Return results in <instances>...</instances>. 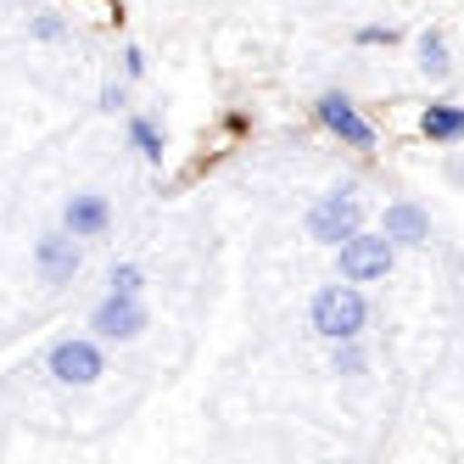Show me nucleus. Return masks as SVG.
Segmentation results:
<instances>
[{
  "mask_svg": "<svg viewBox=\"0 0 464 464\" xmlns=\"http://www.w3.org/2000/svg\"><path fill=\"white\" fill-rule=\"evenodd\" d=\"M308 324L324 342H353V336H363V324H370V296L358 291V280L319 285L314 303H308Z\"/></svg>",
  "mask_w": 464,
  "mask_h": 464,
  "instance_id": "1",
  "label": "nucleus"
},
{
  "mask_svg": "<svg viewBox=\"0 0 464 464\" xmlns=\"http://www.w3.org/2000/svg\"><path fill=\"white\" fill-rule=\"evenodd\" d=\"M358 229H363V202H358L353 185L324 190L319 202L308 208V236H314L319 246H342L347 236H358Z\"/></svg>",
  "mask_w": 464,
  "mask_h": 464,
  "instance_id": "2",
  "label": "nucleus"
},
{
  "mask_svg": "<svg viewBox=\"0 0 464 464\" xmlns=\"http://www.w3.org/2000/svg\"><path fill=\"white\" fill-rule=\"evenodd\" d=\"M45 370L56 386H95L107 375V353H102V336H62L51 353H45Z\"/></svg>",
  "mask_w": 464,
  "mask_h": 464,
  "instance_id": "3",
  "label": "nucleus"
},
{
  "mask_svg": "<svg viewBox=\"0 0 464 464\" xmlns=\"http://www.w3.org/2000/svg\"><path fill=\"white\" fill-rule=\"evenodd\" d=\"M392 252L397 241L386 236H370V229H358V236H347L336 246V263H342V280H358V285H370V280H386L392 275Z\"/></svg>",
  "mask_w": 464,
  "mask_h": 464,
  "instance_id": "4",
  "label": "nucleus"
},
{
  "mask_svg": "<svg viewBox=\"0 0 464 464\" xmlns=\"http://www.w3.org/2000/svg\"><path fill=\"white\" fill-rule=\"evenodd\" d=\"M146 324H151L146 303L140 296H123V291H107L102 303H95V314H90V330L102 342H135V336H146Z\"/></svg>",
  "mask_w": 464,
  "mask_h": 464,
  "instance_id": "5",
  "label": "nucleus"
},
{
  "mask_svg": "<svg viewBox=\"0 0 464 464\" xmlns=\"http://www.w3.org/2000/svg\"><path fill=\"white\" fill-rule=\"evenodd\" d=\"M314 112H319V123L330 129V135H336V140H347L353 151H375V123L363 118V112H358V107L347 102L342 90H324Z\"/></svg>",
  "mask_w": 464,
  "mask_h": 464,
  "instance_id": "6",
  "label": "nucleus"
},
{
  "mask_svg": "<svg viewBox=\"0 0 464 464\" xmlns=\"http://www.w3.org/2000/svg\"><path fill=\"white\" fill-rule=\"evenodd\" d=\"M79 269H84V246H79L73 229H56V236H40L34 241V275L45 285H68Z\"/></svg>",
  "mask_w": 464,
  "mask_h": 464,
  "instance_id": "7",
  "label": "nucleus"
},
{
  "mask_svg": "<svg viewBox=\"0 0 464 464\" xmlns=\"http://www.w3.org/2000/svg\"><path fill=\"white\" fill-rule=\"evenodd\" d=\"M62 229H73L79 241H102L107 229H112V208H107V196H95V190H79L68 208H62Z\"/></svg>",
  "mask_w": 464,
  "mask_h": 464,
  "instance_id": "8",
  "label": "nucleus"
},
{
  "mask_svg": "<svg viewBox=\"0 0 464 464\" xmlns=\"http://www.w3.org/2000/svg\"><path fill=\"white\" fill-rule=\"evenodd\" d=\"M381 229H386L397 246H425V241H430V213H425L420 202H386Z\"/></svg>",
  "mask_w": 464,
  "mask_h": 464,
  "instance_id": "9",
  "label": "nucleus"
},
{
  "mask_svg": "<svg viewBox=\"0 0 464 464\" xmlns=\"http://www.w3.org/2000/svg\"><path fill=\"white\" fill-rule=\"evenodd\" d=\"M420 129H425V140L453 146V140H464V107L459 102H430L425 118H420Z\"/></svg>",
  "mask_w": 464,
  "mask_h": 464,
  "instance_id": "10",
  "label": "nucleus"
},
{
  "mask_svg": "<svg viewBox=\"0 0 464 464\" xmlns=\"http://www.w3.org/2000/svg\"><path fill=\"white\" fill-rule=\"evenodd\" d=\"M448 68H453V56H448V40L437 34V28H425V34H420V73L442 79Z\"/></svg>",
  "mask_w": 464,
  "mask_h": 464,
  "instance_id": "11",
  "label": "nucleus"
},
{
  "mask_svg": "<svg viewBox=\"0 0 464 464\" xmlns=\"http://www.w3.org/2000/svg\"><path fill=\"white\" fill-rule=\"evenodd\" d=\"M129 146H135L146 162H162V129L151 118H129Z\"/></svg>",
  "mask_w": 464,
  "mask_h": 464,
  "instance_id": "12",
  "label": "nucleus"
},
{
  "mask_svg": "<svg viewBox=\"0 0 464 464\" xmlns=\"http://www.w3.org/2000/svg\"><path fill=\"white\" fill-rule=\"evenodd\" d=\"M330 370H336V375H363V370H370V358H363L358 336L353 342H330Z\"/></svg>",
  "mask_w": 464,
  "mask_h": 464,
  "instance_id": "13",
  "label": "nucleus"
},
{
  "mask_svg": "<svg viewBox=\"0 0 464 464\" xmlns=\"http://www.w3.org/2000/svg\"><path fill=\"white\" fill-rule=\"evenodd\" d=\"M107 291H123V296H140V291H146V269H140V263H118V269L107 275Z\"/></svg>",
  "mask_w": 464,
  "mask_h": 464,
  "instance_id": "14",
  "label": "nucleus"
},
{
  "mask_svg": "<svg viewBox=\"0 0 464 464\" xmlns=\"http://www.w3.org/2000/svg\"><path fill=\"white\" fill-rule=\"evenodd\" d=\"M392 40H397V28H381V23L358 28V45H392Z\"/></svg>",
  "mask_w": 464,
  "mask_h": 464,
  "instance_id": "15",
  "label": "nucleus"
},
{
  "mask_svg": "<svg viewBox=\"0 0 464 464\" xmlns=\"http://www.w3.org/2000/svg\"><path fill=\"white\" fill-rule=\"evenodd\" d=\"M123 73H129V79H140V73H146V51H140V45H129V51H123Z\"/></svg>",
  "mask_w": 464,
  "mask_h": 464,
  "instance_id": "16",
  "label": "nucleus"
},
{
  "mask_svg": "<svg viewBox=\"0 0 464 464\" xmlns=\"http://www.w3.org/2000/svg\"><path fill=\"white\" fill-rule=\"evenodd\" d=\"M34 34H40V40H62V34H68V23H62V17H40Z\"/></svg>",
  "mask_w": 464,
  "mask_h": 464,
  "instance_id": "17",
  "label": "nucleus"
},
{
  "mask_svg": "<svg viewBox=\"0 0 464 464\" xmlns=\"http://www.w3.org/2000/svg\"><path fill=\"white\" fill-rule=\"evenodd\" d=\"M118 107H123V84H107L102 90V112H118Z\"/></svg>",
  "mask_w": 464,
  "mask_h": 464,
  "instance_id": "18",
  "label": "nucleus"
}]
</instances>
